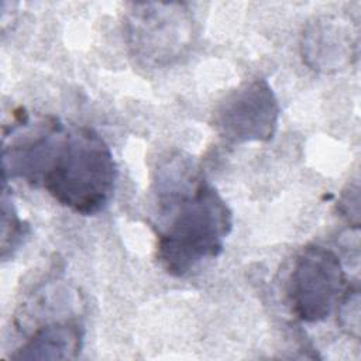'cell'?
<instances>
[{"label": "cell", "mask_w": 361, "mask_h": 361, "mask_svg": "<svg viewBox=\"0 0 361 361\" xmlns=\"http://www.w3.org/2000/svg\"><path fill=\"white\" fill-rule=\"evenodd\" d=\"M82 326L75 320L41 326L10 357L13 360H66L76 358L82 347Z\"/></svg>", "instance_id": "obj_7"}, {"label": "cell", "mask_w": 361, "mask_h": 361, "mask_svg": "<svg viewBox=\"0 0 361 361\" xmlns=\"http://www.w3.org/2000/svg\"><path fill=\"white\" fill-rule=\"evenodd\" d=\"M338 210L341 216L347 217L348 221L358 227L360 224V189L358 185H348V188L343 192L341 199L338 202Z\"/></svg>", "instance_id": "obj_10"}, {"label": "cell", "mask_w": 361, "mask_h": 361, "mask_svg": "<svg viewBox=\"0 0 361 361\" xmlns=\"http://www.w3.org/2000/svg\"><path fill=\"white\" fill-rule=\"evenodd\" d=\"M355 48V39L348 24L327 16L310 21L305 27L300 41L306 65L324 73L341 71L351 63Z\"/></svg>", "instance_id": "obj_6"}, {"label": "cell", "mask_w": 361, "mask_h": 361, "mask_svg": "<svg viewBox=\"0 0 361 361\" xmlns=\"http://www.w3.org/2000/svg\"><path fill=\"white\" fill-rule=\"evenodd\" d=\"M278 99L264 78L231 90L213 113L216 133L230 144L269 141L279 123Z\"/></svg>", "instance_id": "obj_5"}, {"label": "cell", "mask_w": 361, "mask_h": 361, "mask_svg": "<svg viewBox=\"0 0 361 361\" xmlns=\"http://www.w3.org/2000/svg\"><path fill=\"white\" fill-rule=\"evenodd\" d=\"M155 193L157 259L168 274L185 276L221 254L233 213L190 158L173 157L158 169Z\"/></svg>", "instance_id": "obj_1"}, {"label": "cell", "mask_w": 361, "mask_h": 361, "mask_svg": "<svg viewBox=\"0 0 361 361\" xmlns=\"http://www.w3.org/2000/svg\"><path fill=\"white\" fill-rule=\"evenodd\" d=\"M42 151L37 186L59 204L83 216L102 212L111 200L117 166L106 141L90 127L52 128Z\"/></svg>", "instance_id": "obj_2"}, {"label": "cell", "mask_w": 361, "mask_h": 361, "mask_svg": "<svg viewBox=\"0 0 361 361\" xmlns=\"http://www.w3.org/2000/svg\"><path fill=\"white\" fill-rule=\"evenodd\" d=\"M27 224L20 219L11 199L7 196V186H3L1 196V258L11 255L27 234Z\"/></svg>", "instance_id": "obj_8"}, {"label": "cell", "mask_w": 361, "mask_h": 361, "mask_svg": "<svg viewBox=\"0 0 361 361\" xmlns=\"http://www.w3.org/2000/svg\"><path fill=\"white\" fill-rule=\"evenodd\" d=\"M345 272L338 255L319 244L306 245L295 258L288 278L293 314L306 323L330 316L345 290Z\"/></svg>", "instance_id": "obj_4"}, {"label": "cell", "mask_w": 361, "mask_h": 361, "mask_svg": "<svg viewBox=\"0 0 361 361\" xmlns=\"http://www.w3.org/2000/svg\"><path fill=\"white\" fill-rule=\"evenodd\" d=\"M193 35V14L185 3H134L124 21L131 55L149 68L176 62L190 48Z\"/></svg>", "instance_id": "obj_3"}, {"label": "cell", "mask_w": 361, "mask_h": 361, "mask_svg": "<svg viewBox=\"0 0 361 361\" xmlns=\"http://www.w3.org/2000/svg\"><path fill=\"white\" fill-rule=\"evenodd\" d=\"M337 322L348 336L360 337V289L357 285L345 288L337 303Z\"/></svg>", "instance_id": "obj_9"}]
</instances>
